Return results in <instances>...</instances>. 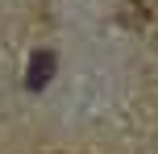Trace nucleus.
I'll list each match as a JSON object with an SVG mask.
<instances>
[{
	"mask_svg": "<svg viewBox=\"0 0 158 154\" xmlns=\"http://www.w3.org/2000/svg\"><path fill=\"white\" fill-rule=\"evenodd\" d=\"M50 75H54V54H50V50H38V54L29 58V75H25V83H29V88H46Z\"/></svg>",
	"mask_w": 158,
	"mask_h": 154,
	"instance_id": "f257e3e1",
	"label": "nucleus"
}]
</instances>
